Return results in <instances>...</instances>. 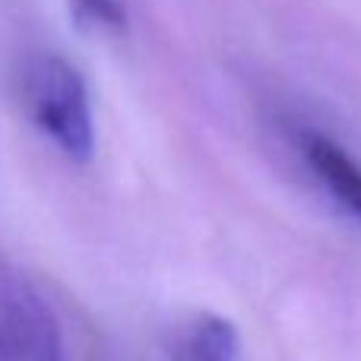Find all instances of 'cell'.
I'll return each mask as SVG.
<instances>
[{"label":"cell","instance_id":"6da1fadb","mask_svg":"<svg viewBox=\"0 0 361 361\" xmlns=\"http://www.w3.org/2000/svg\"><path fill=\"white\" fill-rule=\"evenodd\" d=\"M16 99L25 118L73 162L95 152V124L80 70L61 54H32L19 63Z\"/></svg>","mask_w":361,"mask_h":361},{"label":"cell","instance_id":"5b68a950","mask_svg":"<svg viewBox=\"0 0 361 361\" xmlns=\"http://www.w3.org/2000/svg\"><path fill=\"white\" fill-rule=\"evenodd\" d=\"M76 29L89 35H121L127 29V10L121 0H70Z\"/></svg>","mask_w":361,"mask_h":361},{"label":"cell","instance_id":"3957f363","mask_svg":"<svg viewBox=\"0 0 361 361\" xmlns=\"http://www.w3.org/2000/svg\"><path fill=\"white\" fill-rule=\"evenodd\" d=\"M298 146H301V156H305L307 169L320 178L326 193H330L352 219L361 222V169L355 159H352L343 146H336L330 137H324V133H317V130H301Z\"/></svg>","mask_w":361,"mask_h":361},{"label":"cell","instance_id":"7a4b0ae2","mask_svg":"<svg viewBox=\"0 0 361 361\" xmlns=\"http://www.w3.org/2000/svg\"><path fill=\"white\" fill-rule=\"evenodd\" d=\"M0 361H67L63 333L29 276L0 260Z\"/></svg>","mask_w":361,"mask_h":361},{"label":"cell","instance_id":"277c9868","mask_svg":"<svg viewBox=\"0 0 361 361\" xmlns=\"http://www.w3.org/2000/svg\"><path fill=\"white\" fill-rule=\"evenodd\" d=\"M169 361H235L238 333L219 314H197L171 330Z\"/></svg>","mask_w":361,"mask_h":361}]
</instances>
